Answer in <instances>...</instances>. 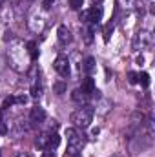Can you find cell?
<instances>
[{
	"mask_svg": "<svg viewBox=\"0 0 155 157\" xmlns=\"http://www.w3.org/2000/svg\"><path fill=\"white\" fill-rule=\"evenodd\" d=\"M55 70H57V73L60 75V77H68L70 75V62H68V59L66 57H57V60H55Z\"/></svg>",
	"mask_w": 155,
	"mask_h": 157,
	"instance_id": "obj_6",
	"label": "cell"
},
{
	"mask_svg": "<svg viewBox=\"0 0 155 157\" xmlns=\"http://www.w3.org/2000/svg\"><path fill=\"white\" fill-rule=\"evenodd\" d=\"M42 157H57V155H55V152H51V150H46V152H42Z\"/></svg>",
	"mask_w": 155,
	"mask_h": 157,
	"instance_id": "obj_21",
	"label": "cell"
},
{
	"mask_svg": "<svg viewBox=\"0 0 155 157\" xmlns=\"http://www.w3.org/2000/svg\"><path fill=\"white\" fill-rule=\"evenodd\" d=\"M53 90H55L57 95H62V93L66 91V84H64V82H55V84H53Z\"/></svg>",
	"mask_w": 155,
	"mask_h": 157,
	"instance_id": "obj_13",
	"label": "cell"
},
{
	"mask_svg": "<svg viewBox=\"0 0 155 157\" xmlns=\"http://www.w3.org/2000/svg\"><path fill=\"white\" fill-rule=\"evenodd\" d=\"M28 49H29L31 60H37V59H39V49H37V44H35V42H28Z\"/></svg>",
	"mask_w": 155,
	"mask_h": 157,
	"instance_id": "obj_12",
	"label": "cell"
},
{
	"mask_svg": "<svg viewBox=\"0 0 155 157\" xmlns=\"http://www.w3.org/2000/svg\"><path fill=\"white\" fill-rule=\"evenodd\" d=\"M11 104H15V97H7V99H4L2 108H7V106H11Z\"/></svg>",
	"mask_w": 155,
	"mask_h": 157,
	"instance_id": "obj_17",
	"label": "cell"
},
{
	"mask_svg": "<svg viewBox=\"0 0 155 157\" xmlns=\"http://www.w3.org/2000/svg\"><path fill=\"white\" fill-rule=\"evenodd\" d=\"M26 101H28L26 95H18V97H15V102H18V104H24Z\"/></svg>",
	"mask_w": 155,
	"mask_h": 157,
	"instance_id": "obj_19",
	"label": "cell"
},
{
	"mask_svg": "<svg viewBox=\"0 0 155 157\" xmlns=\"http://www.w3.org/2000/svg\"><path fill=\"white\" fill-rule=\"evenodd\" d=\"M113 33V24H108L104 28V40H110V35Z\"/></svg>",
	"mask_w": 155,
	"mask_h": 157,
	"instance_id": "obj_15",
	"label": "cell"
},
{
	"mask_svg": "<svg viewBox=\"0 0 155 157\" xmlns=\"http://www.w3.org/2000/svg\"><path fill=\"white\" fill-rule=\"evenodd\" d=\"M70 4H71L73 9H80L84 6V0H70Z\"/></svg>",
	"mask_w": 155,
	"mask_h": 157,
	"instance_id": "obj_16",
	"label": "cell"
},
{
	"mask_svg": "<svg viewBox=\"0 0 155 157\" xmlns=\"http://www.w3.org/2000/svg\"><path fill=\"white\" fill-rule=\"evenodd\" d=\"M93 2H100V0H93Z\"/></svg>",
	"mask_w": 155,
	"mask_h": 157,
	"instance_id": "obj_27",
	"label": "cell"
},
{
	"mask_svg": "<svg viewBox=\"0 0 155 157\" xmlns=\"http://www.w3.org/2000/svg\"><path fill=\"white\" fill-rule=\"evenodd\" d=\"M31 95H33V97H40V95H42L40 84H33V86H31Z\"/></svg>",
	"mask_w": 155,
	"mask_h": 157,
	"instance_id": "obj_14",
	"label": "cell"
},
{
	"mask_svg": "<svg viewBox=\"0 0 155 157\" xmlns=\"http://www.w3.org/2000/svg\"><path fill=\"white\" fill-rule=\"evenodd\" d=\"M71 157H82V155H80V154H75V155H71Z\"/></svg>",
	"mask_w": 155,
	"mask_h": 157,
	"instance_id": "obj_26",
	"label": "cell"
},
{
	"mask_svg": "<svg viewBox=\"0 0 155 157\" xmlns=\"http://www.w3.org/2000/svg\"><path fill=\"white\" fill-rule=\"evenodd\" d=\"M71 99H73L75 102H80V104H82V102H86V101H88V95H86V93H82V91H80V88H78V90H75V91L71 93Z\"/></svg>",
	"mask_w": 155,
	"mask_h": 157,
	"instance_id": "obj_9",
	"label": "cell"
},
{
	"mask_svg": "<svg viewBox=\"0 0 155 157\" xmlns=\"http://www.w3.org/2000/svg\"><path fill=\"white\" fill-rule=\"evenodd\" d=\"M93 121V108L91 106H82L77 112L71 113V122L77 128H88Z\"/></svg>",
	"mask_w": 155,
	"mask_h": 157,
	"instance_id": "obj_1",
	"label": "cell"
},
{
	"mask_svg": "<svg viewBox=\"0 0 155 157\" xmlns=\"http://www.w3.org/2000/svg\"><path fill=\"white\" fill-rule=\"evenodd\" d=\"M82 18L86 22H91V24H97L100 18H102V9L100 7H89L82 13Z\"/></svg>",
	"mask_w": 155,
	"mask_h": 157,
	"instance_id": "obj_5",
	"label": "cell"
},
{
	"mask_svg": "<svg viewBox=\"0 0 155 157\" xmlns=\"http://www.w3.org/2000/svg\"><path fill=\"white\" fill-rule=\"evenodd\" d=\"M6 133H7V126H6L4 121H2V122H0V135H6Z\"/></svg>",
	"mask_w": 155,
	"mask_h": 157,
	"instance_id": "obj_20",
	"label": "cell"
},
{
	"mask_svg": "<svg viewBox=\"0 0 155 157\" xmlns=\"http://www.w3.org/2000/svg\"><path fill=\"white\" fill-rule=\"evenodd\" d=\"M80 91H82V93H86L88 97H89V95H93V93H95V80H93L91 77H86L84 80H82Z\"/></svg>",
	"mask_w": 155,
	"mask_h": 157,
	"instance_id": "obj_7",
	"label": "cell"
},
{
	"mask_svg": "<svg viewBox=\"0 0 155 157\" xmlns=\"http://www.w3.org/2000/svg\"><path fill=\"white\" fill-rule=\"evenodd\" d=\"M137 82H141L142 88H148L150 86V75L148 73H137Z\"/></svg>",
	"mask_w": 155,
	"mask_h": 157,
	"instance_id": "obj_11",
	"label": "cell"
},
{
	"mask_svg": "<svg viewBox=\"0 0 155 157\" xmlns=\"http://www.w3.org/2000/svg\"><path fill=\"white\" fill-rule=\"evenodd\" d=\"M66 137H68V154L75 155L84 146V137L78 133L75 128H66Z\"/></svg>",
	"mask_w": 155,
	"mask_h": 157,
	"instance_id": "obj_2",
	"label": "cell"
},
{
	"mask_svg": "<svg viewBox=\"0 0 155 157\" xmlns=\"http://www.w3.org/2000/svg\"><path fill=\"white\" fill-rule=\"evenodd\" d=\"M0 122H2V108H0Z\"/></svg>",
	"mask_w": 155,
	"mask_h": 157,
	"instance_id": "obj_25",
	"label": "cell"
},
{
	"mask_svg": "<svg viewBox=\"0 0 155 157\" xmlns=\"http://www.w3.org/2000/svg\"><path fill=\"white\" fill-rule=\"evenodd\" d=\"M128 80H130L131 84H137V73H135V71H130V73H128Z\"/></svg>",
	"mask_w": 155,
	"mask_h": 157,
	"instance_id": "obj_18",
	"label": "cell"
},
{
	"mask_svg": "<svg viewBox=\"0 0 155 157\" xmlns=\"http://www.w3.org/2000/svg\"><path fill=\"white\" fill-rule=\"evenodd\" d=\"M57 33H59V40H60V44H68V42H71V33H70V29H68L66 26H60Z\"/></svg>",
	"mask_w": 155,
	"mask_h": 157,
	"instance_id": "obj_8",
	"label": "cell"
},
{
	"mask_svg": "<svg viewBox=\"0 0 155 157\" xmlns=\"http://www.w3.org/2000/svg\"><path fill=\"white\" fill-rule=\"evenodd\" d=\"M59 143H60V137L57 133H51V132L40 133L37 137V141H35L37 148H40V150H53V148L59 146Z\"/></svg>",
	"mask_w": 155,
	"mask_h": 157,
	"instance_id": "obj_3",
	"label": "cell"
},
{
	"mask_svg": "<svg viewBox=\"0 0 155 157\" xmlns=\"http://www.w3.org/2000/svg\"><path fill=\"white\" fill-rule=\"evenodd\" d=\"M44 121H46V112H44V108L33 106L31 112H29V122H31V126H40Z\"/></svg>",
	"mask_w": 155,
	"mask_h": 157,
	"instance_id": "obj_4",
	"label": "cell"
},
{
	"mask_svg": "<svg viewBox=\"0 0 155 157\" xmlns=\"http://www.w3.org/2000/svg\"><path fill=\"white\" fill-rule=\"evenodd\" d=\"M0 157H2V152H0Z\"/></svg>",
	"mask_w": 155,
	"mask_h": 157,
	"instance_id": "obj_28",
	"label": "cell"
},
{
	"mask_svg": "<svg viewBox=\"0 0 155 157\" xmlns=\"http://www.w3.org/2000/svg\"><path fill=\"white\" fill-rule=\"evenodd\" d=\"M53 2H55V0H42V4H44V7H46V9H47V7H51V6H53Z\"/></svg>",
	"mask_w": 155,
	"mask_h": 157,
	"instance_id": "obj_22",
	"label": "cell"
},
{
	"mask_svg": "<svg viewBox=\"0 0 155 157\" xmlns=\"http://www.w3.org/2000/svg\"><path fill=\"white\" fill-rule=\"evenodd\" d=\"M82 68H84V71L91 73V71L95 70V59H93V57H88V59L84 60V66H82Z\"/></svg>",
	"mask_w": 155,
	"mask_h": 157,
	"instance_id": "obj_10",
	"label": "cell"
},
{
	"mask_svg": "<svg viewBox=\"0 0 155 157\" xmlns=\"http://www.w3.org/2000/svg\"><path fill=\"white\" fill-rule=\"evenodd\" d=\"M17 157H28V155H26V154H18Z\"/></svg>",
	"mask_w": 155,
	"mask_h": 157,
	"instance_id": "obj_24",
	"label": "cell"
},
{
	"mask_svg": "<svg viewBox=\"0 0 155 157\" xmlns=\"http://www.w3.org/2000/svg\"><path fill=\"white\" fill-rule=\"evenodd\" d=\"M99 132H100L99 128H93V130H91V135H93V137H97V135H99Z\"/></svg>",
	"mask_w": 155,
	"mask_h": 157,
	"instance_id": "obj_23",
	"label": "cell"
}]
</instances>
